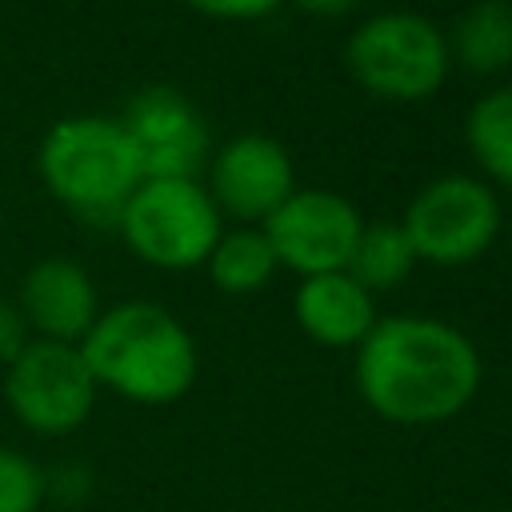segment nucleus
Returning <instances> with one entry per match:
<instances>
[{
	"label": "nucleus",
	"instance_id": "obj_1",
	"mask_svg": "<svg viewBox=\"0 0 512 512\" xmlns=\"http://www.w3.org/2000/svg\"><path fill=\"white\" fill-rule=\"evenodd\" d=\"M476 344L436 316H384L356 344L360 400L392 424H440L480 392Z\"/></svg>",
	"mask_w": 512,
	"mask_h": 512
},
{
	"label": "nucleus",
	"instance_id": "obj_2",
	"mask_svg": "<svg viewBox=\"0 0 512 512\" xmlns=\"http://www.w3.org/2000/svg\"><path fill=\"white\" fill-rule=\"evenodd\" d=\"M80 356L96 388H112L132 404H172L196 380V340L160 304L128 300L92 320Z\"/></svg>",
	"mask_w": 512,
	"mask_h": 512
},
{
	"label": "nucleus",
	"instance_id": "obj_3",
	"mask_svg": "<svg viewBox=\"0 0 512 512\" xmlns=\"http://www.w3.org/2000/svg\"><path fill=\"white\" fill-rule=\"evenodd\" d=\"M40 172L48 188L88 224H120L128 196L140 188L144 172L120 120L72 116L60 120L40 148Z\"/></svg>",
	"mask_w": 512,
	"mask_h": 512
},
{
	"label": "nucleus",
	"instance_id": "obj_4",
	"mask_svg": "<svg viewBox=\"0 0 512 512\" xmlns=\"http://www.w3.org/2000/svg\"><path fill=\"white\" fill-rule=\"evenodd\" d=\"M344 64L360 88L384 100H428L452 68L448 36L436 20L388 8L360 20L344 44Z\"/></svg>",
	"mask_w": 512,
	"mask_h": 512
},
{
	"label": "nucleus",
	"instance_id": "obj_5",
	"mask_svg": "<svg viewBox=\"0 0 512 512\" xmlns=\"http://www.w3.org/2000/svg\"><path fill=\"white\" fill-rule=\"evenodd\" d=\"M128 248L168 272H184L208 260L220 240V208L196 180H140L120 212Z\"/></svg>",
	"mask_w": 512,
	"mask_h": 512
},
{
	"label": "nucleus",
	"instance_id": "obj_6",
	"mask_svg": "<svg viewBox=\"0 0 512 512\" xmlns=\"http://www.w3.org/2000/svg\"><path fill=\"white\" fill-rule=\"evenodd\" d=\"M400 228L416 260L456 268L472 264L500 232V200L480 176L448 172L428 180L404 208Z\"/></svg>",
	"mask_w": 512,
	"mask_h": 512
},
{
	"label": "nucleus",
	"instance_id": "obj_7",
	"mask_svg": "<svg viewBox=\"0 0 512 512\" xmlns=\"http://www.w3.org/2000/svg\"><path fill=\"white\" fill-rule=\"evenodd\" d=\"M4 396L24 428L40 436H64L88 420L96 404V380L80 356V344L32 340L8 364Z\"/></svg>",
	"mask_w": 512,
	"mask_h": 512
},
{
	"label": "nucleus",
	"instance_id": "obj_8",
	"mask_svg": "<svg viewBox=\"0 0 512 512\" xmlns=\"http://www.w3.org/2000/svg\"><path fill=\"white\" fill-rule=\"evenodd\" d=\"M360 228H364L360 208L332 188H296L264 220V236L276 260L300 276L348 268Z\"/></svg>",
	"mask_w": 512,
	"mask_h": 512
},
{
	"label": "nucleus",
	"instance_id": "obj_9",
	"mask_svg": "<svg viewBox=\"0 0 512 512\" xmlns=\"http://www.w3.org/2000/svg\"><path fill=\"white\" fill-rule=\"evenodd\" d=\"M144 180H196L208 156V128L192 100L168 84L140 88L120 120Z\"/></svg>",
	"mask_w": 512,
	"mask_h": 512
},
{
	"label": "nucleus",
	"instance_id": "obj_10",
	"mask_svg": "<svg viewBox=\"0 0 512 512\" xmlns=\"http://www.w3.org/2000/svg\"><path fill=\"white\" fill-rule=\"evenodd\" d=\"M296 192V168L288 148L264 132H240L212 156L216 208L240 220H268Z\"/></svg>",
	"mask_w": 512,
	"mask_h": 512
},
{
	"label": "nucleus",
	"instance_id": "obj_11",
	"mask_svg": "<svg viewBox=\"0 0 512 512\" xmlns=\"http://www.w3.org/2000/svg\"><path fill=\"white\" fill-rule=\"evenodd\" d=\"M20 312L28 328L40 332V340L76 344L92 328L96 312V288L88 272L72 260H40L24 288H20Z\"/></svg>",
	"mask_w": 512,
	"mask_h": 512
},
{
	"label": "nucleus",
	"instance_id": "obj_12",
	"mask_svg": "<svg viewBox=\"0 0 512 512\" xmlns=\"http://www.w3.org/2000/svg\"><path fill=\"white\" fill-rule=\"evenodd\" d=\"M292 316L304 328V336L324 348H356L380 320L372 292L356 284L344 268L300 276V288L292 296Z\"/></svg>",
	"mask_w": 512,
	"mask_h": 512
},
{
	"label": "nucleus",
	"instance_id": "obj_13",
	"mask_svg": "<svg viewBox=\"0 0 512 512\" xmlns=\"http://www.w3.org/2000/svg\"><path fill=\"white\" fill-rule=\"evenodd\" d=\"M448 52L472 72H500L512 64V0H472L448 36Z\"/></svg>",
	"mask_w": 512,
	"mask_h": 512
},
{
	"label": "nucleus",
	"instance_id": "obj_14",
	"mask_svg": "<svg viewBox=\"0 0 512 512\" xmlns=\"http://www.w3.org/2000/svg\"><path fill=\"white\" fill-rule=\"evenodd\" d=\"M208 276L220 292H232V296H244V292H256L264 288L280 260L264 236V228H232V232H220V240L212 244L208 252Z\"/></svg>",
	"mask_w": 512,
	"mask_h": 512
},
{
	"label": "nucleus",
	"instance_id": "obj_15",
	"mask_svg": "<svg viewBox=\"0 0 512 512\" xmlns=\"http://www.w3.org/2000/svg\"><path fill=\"white\" fill-rule=\"evenodd\" d=\"M416 268V252L400 228V220H364L356 248L348 256V276L356 284H364L368 292H384L408 280V272Z\"/></svg>",
	"mask_w": 512,
	"mask_h": 512
},
{
	"label": "nucleus",
	"instance_id": "obj_16",
	"mask_svg": "<svg viewBox=\"0 0 512 512\" xmlns=\"http://www.w3.org/2000/svg\"><path fill=\"white\" fill-rule=\"evenodd\" d=\"M464 140L476 164L504 188H512V84L484 92L464 120Z\"/></svg>",
	"mask_w": 512,
	"mask_h": 512
},
{
	"label": "nucleus",
	"instance_id": "obj_17",
	"mask_svg": "<svg viewBox=\"0 0 512 512\" xmlns=\"http://www.w3.org/2000/svg\"><path fill=\"white\" fill-rule=\"evenodd\" d=\"M44 500L40 468L12 448H0V512H36Z\"/></svg>",
	"mask_w": 512,
	"mask_h": 512
},
{
	"label": "nucleus",
	"instance_id": "obj_18",
	"mask_svg": "<svg viewBox=\"0 0 512 512\" xmlns=\"http://www.w3.org/2000/svg\"><path fill=\"white\" fill-rule=\"evenodd\" d=\"M188 4L216 20H260V16L276 12L284 0H188Z\"/></svg>",
	"mask_w": 512,
	"mask_h": 512
},
{
	"label": "nucleus",
	"instance_id": "obj_19",
	"mask_svg": "<svg viewBox=\"0 0 512 512\" xmlns=\"http://www.w3.org/2000/svg\"><path fill=\"white\" fill-rule=\"evenodd\" d=\"M24 348H28V320L16 304L0 300V364L8 368Z\"/></svg>",
	"mask_w": 512,
	"mask_h": 512
},
{
	"label": "nucleus",
	"instance_id": "obj_20",
	"mask_svg": "<svg viewBox=\"0 0 512 512\" xmlns=\"http://www.w3.org/2000/svg\"><path fill=\"white\" fill-rule=\"evenodd\" d=\"M304 12H316V16H344L352 8H360L364 0H296Z\"/></svg>",
	"mask_w": 512,
	"mask_h": 512
}]
</instances>
